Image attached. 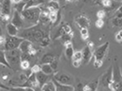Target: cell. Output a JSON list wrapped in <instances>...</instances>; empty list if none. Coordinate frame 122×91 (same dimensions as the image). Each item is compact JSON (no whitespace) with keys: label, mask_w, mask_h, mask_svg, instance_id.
<instances>
[{"label":"cell","mask_w":122,"mask_h":91,"mask_svg":"<svg viewBox=\"0 0 122 91\" xmlns=\"http://www.w3.org/2000/svg\"><path fill=\"white\" fill-rule=\"evenodd\" d=\"M46 35V34L41 30L40 28H37L36 26L31 28H26L23 30L20 34H18L17 36L23 40H29L30 42L40 43L41 40Z\"/></svg>","instance_id":"obj_1"},{"label":"cell","mask_w":122,"mask_h":91,"mask_svg":"<svg viewBox=\"0 0 122 91\" xmlns=\"http://www.w3.org/2000/svg\"><path fill=\"white\" fill-rule=\"evenodd\" d=\"M41 13V10L39 7L36 8H30L28 9H25L21 13L23 19L27 21L28 22L33 25H36L40 20V16Z\"/></svg>","instance_id":"obj_2"},{"label":"cell","mask_w":122,"mask_h":91,"mask_svg":"<svg viewBox=\"0 0 122 91\" xmlns=\"http://www.w3.org/2000/svg\"><path fill=\"white\" fill-rule=\"evenodd\" d=\"M109 47V42H106L102 45L99 46L97 49L94 52V57H95V62H94V67L96 68H99L103 64V60L107 54V51Z\"/></svg>","instance_id":"obj_3"},{"label":"cell","mask_w":122,"mask_h":91,"mask_svg":"<svg viewBox=\"0 0 122 91\" xmlns=\"http://www.w3.org/2000/svg\"><path fill=\"white\" fill-rule=\"evenodd\" d=\"M111 89L116 91H122V75L118 64L113 66V80Z\"/></svg>","instance_id":"obj_4"},{"label":"cell","mask_w":122,"mask_h":91,"mask_svg":"<svg viewBox=\"0 0 122 91\" xmlns=\"http://www.w3.org/2000/svg\"><path fill=\"white\" fill-rule=\"evenodd\" d=\"M6 58L8 63L11 65V67H16V66H20L21 62V52L19 49H14L12 51H6L5 52Z\"/></svg>","instance_id":"obj_5"},{"label":"cell","mask_w":122,"mask_h":91,"mask_svg":"<svg viewBox=\"0 0 122 91\" xmlns=\"http://www.w3.org/2000/svg\"><path fill=\"white\" fill-rule=\"evenodd\" d=\"M24 40L23 39L18 36H10L8 35L6 37V42L4 44V50L5 51H12L14 49H19L21 44Z\"/></svg>","instance_id":"obj_6"},{"label":"cell","mask_w":122,"mask_h":91,"mask_svg":"<svg viewBox=\"0 0 122 91\" xmlns=\"http://www.w3.org/2000/svg\"><path fill=\"white\" fill-rule=\"evenodd\" d=\"M113 80V67H110L106 72L102 76V77L99 79V85H102L105 88H110L112 86Z\"/></svg>","instance_id":"obj_7"},{"label":"cell","mask_w":122,"mask_h":91,"mask_svg":"<svg viewBox=\"0 0 122 91\" xmlns=\"http://www.w3.org/2000/svg\"><path fill=\"white\" fill-rule=\"evenodd\" d=\"M19 87H22V88H31L34 89L36 91H41V87L39 85L38 81L36 79V73L31 72V74L28 76V80L25 82L22 85H20Z\"/></svg>","instance_id":"obj_8"},{"label":"cell","mask_w":122,"mask_h":91,"mask_svg":"<svg viewBox=\"0 0 122 91\" xmlns=\"http://www.w3.org/2000/svg\"><path fill=\"white\" fill-rule=\"evenodd\" d=\"M55 81H56L58 83L62 84V85H72L73 82V77L70 75L67 74L64 72H57L55 74L53 78Z\"/></svg>","instance_id":"obj_9"},{"label":"cell","mask_w":122,"mask_h":91,"mask_svg":"<svg viewBox=\"0 0 122 91\" xmlns=\"http://www.w3.org/2000/svg\"><path fill=\"white\" fill-rule=\"evenodd\" d=\"M11 23H12L13 26H15L17 29H20L24 25V21H23V18L21 17V13L17 11H14L13 15H12V17L11 19Z\"/></svg>","instance_id":"obj_10"},{"label":"cell","mask_w":122,"mask_h":91,"mask_svg":"<svg viewBox=\"0 0 122 91\" xmlns=\"http://www.w3.org/2000/svg\"><path fill=\"white\" fill-rule=\"evenodd\" d=\"M75 21H76L77 25H78L80 29L87 28V27H89L91 25L90 20H89L87 17L82 16V15H80V16H78V17H77L76 18H75Z\"/></svg>","instance_id":"obj_11"},{"label":"cell","mask_w":122,"mask_h":91,"mask_svg":"<svg viewBox=\"0 0 122 91\" xmlns=\"http://www.w3.org/2000/svg\"><path fill=\"white\" fill-rule=\"evenodd\" d=\"M12 1H1V15L10 16L11 7H12Z\"/></svg>","instance_id":"obj_12"},{"label":"cell","mask_w":122,"mask_h":91,"mask_svg":"<svg viewBox=\"0 0 122 91\" xmlns=\"http://www.w3.org/2000/svg\"><path fill=\"white\" fill-rule=\"evenodd\" d=\"M82 63L83 64H87L90 62L92 56V49L88 47V46H86L82 51Z\"/></svg>","instance_id":"obj_13"},{"label":"cell","mask_w":122,"mask_h":91,"mask_svg":"<svg viewBox=\"0 0 122 91\" xmlns=\"http://www.w3.org/2000/svg\"><path fill=\"white\" fill-rule=\"evenodd\" d=\"M54 84L56 87V91H74V87L73 85H62V84L58 83L56 81L53 79Z\"/></svg>","instance_id":"obj_14"},{"label":"cell","mask_w":122,"mask_h":91,"mask_svg":"<svg viewBox=\"0 0 122 91\" xmlns=\"http://www.w3.org/2000/svg\"><path fill=\"white\" fill-rule=\"evenodd\" d=\"M36 79H37V81H38L39 85H40V86L42 88L43 85L47 83V81H48V79H49V76L45 74L42 71H40V72L36 73Z\"/></svg>","instance_id":"obj_15"},{"label":"cell","mask_w":122,"mask_h":91,"mask_svg":"<svg viewBox=\"0 0 122 91\" xmlns=\"http://www.w3.org/2000/svg\"><path fill=\"white\" fill-rule=\"evenodd\" d=\"M33 47L32 45L31 42L29 40H24L22 41V43L21 44L20 47H19V49L21 50V53H28L30 51V49Z\"/></svg>","instance_id":"obj_16"},{"label":"cell","mask_w":122,"mask_h":91,"mask_svg":"<svg viewBox=\"0 0 122 91\" xmlns=\"http://www.w3.org/2000/svg\"><path fill=\"white\" fill-rule=\"evenodd\" d=\"M98 85H99V80H95L91 83L84 85L83 91H97Z\"/></svg>","instance_id":"obj_17"},{"label":"cell","mask_w":122,"mask_h":91,"mask_svg":"<svg viewBox=\"0 0 122 91\" xmlns=\"http://www.w3.org/2000/svg\"><path fill=\"white\" fill-rule=\"evenodd\" d=\"M49 21H51V20H50V11L49 10L41 11L39 22H41V24H46Z\"/></svg>","instance_id":"obj_18"},{"label":"cell","mask_w":122,"mask_h":91,"mask_svg":"<svg viewBox=\"0 0 122 91\" xmlns=\"http://www.w3.org/2000/svg\"><path fill=\"white\" fill-rule=\"evenodd\" d=\"M6 29L8 35H10V36H17L18 35V29L15 26H13L12 23L7 24Z\"/></svg>","instance_id":"obj_19"},{"label":"cell","mask_w":122,"mask_h":91,"mask_svg":"<svg viewBox=\"0 0 122 91\" xmlns=\"http://www.w3.org/2000/svg\"><path fill=\"white\" fill-rule=\"evenodd\" d=\"M56 58L51 53H46V54L43 55L42 58L41 60V62L42 64H51L53 61H55Z\"/></svg>","instance_id":"obj_20"},{"label":"cell","mask_w":122,"mask_h":91,"mask_svg":"<svg viewBox=\"0 0 122 91\" xmlns=\"http://www.w3.org/2000/svg\"><path fill=\"white\" fill-rule=\"evenodd\" d=\"M64 46L66 47L65 49V56L67 58H72L74 54V50H73V44L71 43H68V44H64Z\"/></svg>","instance_id":"obj_21"},{"label":"cell","mask_w":122,"mask_h":91,"mask_svg":"<svg viewBox=\"0 0 122 91\" xmlns=\"http://www.w3.org/2000/svg\"><path fill=\"white\" fill-rule=\"evenodd\" d=\"M60 9V4L56 1H51L48 4V10L50 12H56Z\"/></svg>","instance_id":"obj_22"},{"label":"cell","mask_w":122,"mask_h":91,"mask_svg":"<svg viewBox=\"0 0 122 91\" xmlns=\"http://www.w3.org/2000/svg\"><path fill=\"white\" fill-rule=\"evenodd\" d=\"M43 3H44L43 1L30 0V1L26 2V7H25V9H28V8H36V7H38V6H40L41 4H43Z\"/></svg>","instance_id":"obj_23"},{"label":"cell","mask_w":122,"mask_h":91,"mask_svg":"<svg viewBox=\"0 0 122 91\" xmlns=\"http://www.w3.org/2000/svg\"><path fill=\"white\" fill-rule=\"evenodd\" d=\"M41 90L43 91H56V87L55 85L54 84L53 81L47 82L46 84H45L41 88Z\"/></svg>","instance_id":"obj_24"},{"label":"cell","mask_w":122,"mask_h":91,"mask_svg":"<svg viewBox=\"0 0 122 91\" xmlns=\"http://www.w3.org/2000/svg\"><path fill=\"white\" fill-rule=\"evenodd\" d=\"M0 62H1L2 65L5 66L7 67L8 68H12L11 65L8 63V60H7V58H6V54H5V52L3 51H1L0 52Z\"/></svg>","instance_id":"obj_25"},{"label":"cell","mask_w":122,"mask_h":91,"mask_svg":"<svg viewBox=\"0 0 122 91\" xmlns=\"http://www.w3.org/2000/svg\"><path fill=\"white\" fill-rule=\"evenodd\" d=\"M41 71L44 72L45 74L48 75V76L52 75L54 72H55L50 64H42V66H41Z\"/></svg>","instance_id":"obj_26"},{"label":"cell","mask_w":122,"mask_h":91,"mask_svg":"<svg viewBox=\"0 0 122 91\" xmlns=\"http://www.w3.org/2000/svg\"><path fill=\"white\" fill-rule=\"evenodd\" d=\"M73 33L72 31L70 34H65L64 35H63L61 38H60V40L64 44H66L68 43H71V40L73 39Z\"/></svg>","instance_id":"obj_27"},{"label":"cell","mask_w":122,"mask_h":91,"mask_svg":"<svg viewBox=\"0 0 122 91\" xmlns=\"http://www.w3.org/2000/svg\"><path fill=\"white\" fill-rule=\"evenodd\" d=\"M50 43H51V39H50L49 35H46V36L41 40V41L40 42V45L41 47H47L50 44Z\"/></svg>","instance_id":"obj_28"},{"label":"cell","mask_w":122,"mask_h":91,"mask_svg":"<svg viewBox=\"0 0 122 91\" xmlns=\"http://www.w3.org/2000/svg\"><path fill=\"white\" fill-rule=\"evenodd\" d=\"M112 23L113 26L121 28V27H122V18L115 17V18H113L112 20Z\"/></svg>","instance_id":"obj_29"},{"label":"cell","mask_w":122,"mask_h":91,"mask_svg":"<svg viewBox=\"0 0 122 91\" xmlns=\"http://www.w3.org/2000/svg\"><path fill=\"white\" fill-rule=\"evenodd\" d=\"M73 61H81L82 60V51H76L74 52V54L73 56Z\"/></svg>","instance_id":"obj_30"},{"label":"cell","mask_w":122,"mask_h":91,"mask_svg":"<svg viewBox=\"0 0 122 91\" xmlns=\"http://www.w3.org/2000/svg\"><path fill=\"white\" fill-rule=\"evenodd\" d=\"M80 33H81V35L83 40L88 39V30H87V28H82V29H80Z\"/></svg>","instance_id":"obj_31"},{"label":"cell","mask_w":122,"mask_h":91,"mask_svg":"<svg viewBox=\"0 0 122 91\" xmlns=\"http://www.w3.org/2000/svg\"><path fill=\"white\" fill-rule=\"evenodd\" d=\"M20 67L22 70H27L30 67V62L29 61H21Z\"/></svg>","instance_id":"obj_32"},{"label":"cell","mask_w":122,"mask_h":91,"mask_svg":"<svg viewBox=\"0 0 122 91\" xmlns=\"http://www.w3.org/2000/svg\"><path fill=\"white\" fill-rule=\"evenodd\" d=\"M58 19V12H50V20L51 22H56Z\"/></svg>","instance_id":"obj_33"},{"label":"cell","mask_w":122,"mask_h":91,"mask_svg":"<svg viewBox=\"0 0 122 91\" xmlns=\"http://www.w3.org/2000/svg\"><path fill=\"white\" fill-rule=\"evenodd\" d=\"M28 80V77L26 76L25 74H23V73H21L20 75H19L18 76V81H19V83H22L24 84L25 82Z\"/></svg>","instance_id":"obj_34"},{"label":"cell","mask_w":122,"mask_h":91,"mask_svg":"<svg viewBox=\"0 0 122 91\" xmlns=\"http://www.w3.org/2000/svg\"><path fill=\"white\" fill-rule=\"evenodd\" d=\"M32 57L30 56V54H28V53H21V61H29L30 60V58H31Z\"/></svg>","instance_id":"obj_35"},{"label":"cell","mask_w":122,"mask_h":91,"mask_svg":"<svg viewBox=\"0 0 122 91\" xmlns=\"http://www.w3.org/2000/svg\"><path fill=\"white\" fill-rule=\"evenodd\" d=\"M106 16V12L104 10H100L98 11V12L97 13V17L98 19H101V20H103V18Z\"/></svg>","instance_id":"obj_36"},{"label":"cell","mask_w":122,"mask_h":91,"mask_svg":"<svg viewBox=\"0 0 122 91\" xmlns=\"http://www.w3.org/2000/svg\"><path fill=\"white\" fill-rule=\"evenodd\" d=\"M62 27H63L64 31L65 32V34H70L72 32V29H71V27L69 26V25L64 24V25H63V26H62Z\"/></svg>","instance_id":"obj_37"},{"label":"cell","mask_w":122,"mask_h":91,"mask_svg":"<svg viewBox=\"0 0 122 91\" xmlns=\"http://www.w3.org/2000/svg\"><path fill=\"white\" fill-rule=\"evenodd\" d=\"M40 71H41V67H40L39 65H34L33 67H32L31 68V72L33 73H38L40 72Z\"/></svg>","instance_id":"obj_38"},{"label":"cell","mask_w":122,"mask_h":91,"mask_svg":"<svg viewBox=\"0 0 122 91\" xmlns=\"http://www.w3.org/2000/svg\"><path fill=\"white\" fill-rule=\"evenodd\" d=\"M102 5H103L104 7H107V8H109V7L111 6H113V3H114V2L112 1H109V0H104V1L102 2Z\"/></svg>","instance_id":"obj_39"},{"label":"cell","mask_w":122,"mask_h":91,"mask_svg":"<svg viewBox=\"0 0 122 91\" xmlns=\"http://www.w3.org/2000/svg\"><path fill=\"white\" fill-rule=\"evenodd\" d=\"M115 17H119V18H122V5L116 11V14H115Z\"/></svg>","instance_id":"obj_40"},{"label":"cell","mask_w":122,"mask_h":91,"mask_svg":"<svg viewBox=\"0 0 122 91\" xmlns=\"http://www.w3.org/2000/svg\"><path fill=\"white\" fill-rule=\"evenodd\" d=\"M50 65L51 66V67H52V69L54 70V71H56L57 68H58V60L55 59V61H53V62H52Z\"/></svg>","instance_id":"obj_41"},{"label":"cell","mask_w":122,"mask_h":91,"mask_svg":"<svg viewBox=\"0 0 122 91\" xmlns=\"http://www.w3.org/2000/svg\"><path fill=\"white\" fill-rule=\"evenodd\" d=\"M95 24H96V26L97 28H102L104 26V21L103 20H101V19H97Z\"/></svg>","instance_id":"obj_42"},{"label":"cell","mask_w":122,"mask_h":91,"mask_svg":"<svg viewBox=\"0 0 122 91\" xmlns=\"http://www.w3.org/2000/svg\"><path fill=\"white\" fill-rule=\"evenodd\" d=\"M10 91H26V88L22 87H10Z\"/></svg>","instance_id":"obj_43"},{"label":"cell","mask_w":122,"mask_h":91,"mask_svg":"<svg viewBox=\"0 0 122 91\" xmlns=\"http://www.w3.org/2000/svg\"><path fill=\"white\" fill-rule=\"evenodd\" d=\"M83 86L84 85H82L81 83H78L74 87V91H83Z\"/></svg>","instance_id":"obj_44"},{"label":"cell","mask_w":122,"mask_h":91,"mask_svg":"<svg viewBox=\"0 0 122 91\" xmlns=\"http://www.w3.org/2000/svg\"><path fill=\"white\" fill-rule=\"evenodd\" d=\"M1 18H2V21H3V22H7V21H9V19H10V16H7V15H1Z\"/></svg>","instance_id":"obj_45"},{"label":"cell","mask_w":122,"mask_h":91,"mask_svg":"<svg viewBox=\"0 0 122 91\" xmlns=\"http://www.w3.org/2000/svg\"><path fill=\"white\" fill-rule=\"evenodd\" d=\"M81 62L80 61H73V66L74 67H79Z\"/></svg>","instance_id":"obj_46"},{"label":"cell","mask_w":122,"mask_h":91,"mask_svg":"<svg viewBox=\"0 0 122 91\" xmlns=\"http://www.w3.org/2000/svg\"><path fill=\"white\" fill-rule=\"evenodd\" d=\"M8 78H9V76H8V75H3V76H2V80H3V81H7Z\"/></svg>","instance_id":"obj_47"},{"label":"cell","mask_w":122,"mask_h":91,"mask_svg":"<svg viewBox=\"0 0 122 91\" xmlns=\"http://www.w3.org/2000/svg\"><path fill=\"white\" fill-rule=\"evenodd\" d=\"M87 46H88L90 49H92V48H93V43L92 42V41H89V42H87Z\"/></svg>","instance_id":"obj_48"},{"label":"cell","mask_w":122,"mask_h":91,"mask_svg":"<svg viewBox=\"0 0 122 91\" xmlns=\"http://www.w3.org/2000/svg\"><path fill=\"white\" fill-rule=\"evenodd\" d=\"M26 91H36V90L31 88H26Z\"/></svg>","instance_id":"obj_49"},{"label":"cell","mask_w":122,"mask_h":91,"mask_svg":"<svg viewBox=\"0 0 122 91\" xmlns=\"http://www.w3.org/2000/svg\"><path fill=\"white\" fill-rule=\"evenodd\" d=\"M112 91H116V90H112Z\"/></svg>","instance_id":"obj_50"},{"label":"cell","mask_w":122,"mask_h":91,"mask_svg":"<svg viewBox=\"0 0 122 91\" xmlns=\"http://www.w3.org/2000/svg\"><path fill=\"white\" fill-rule=\"evenodd\" d=\"M41 91H43V90H41Z\"/></svg>","instance_id":"obj_51"}]
</instances>
